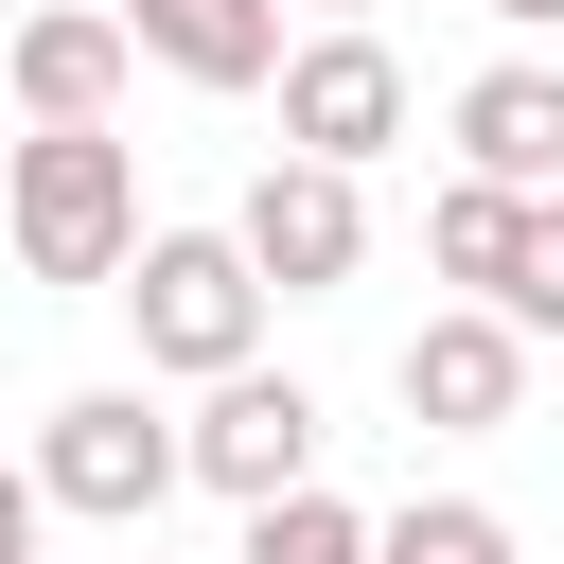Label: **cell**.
I'll use <instances>...</instances> for the list:
<instances>
[{
    "label": "cell",
    "instance_id": "18",
    "mask_svg": "<svg viewBox=\"0 0 564 564\" xmlns=\"http://www.w3.org/2000/svg\"><path fill=\"white\" fill-rule=\"evenodd\" d=\"M123 564H159V546H123Z\"/></svg>",
    "mask_w": 564,
    "mask_h": 564
},
{
    "label": "cell",
    "instance_id": "6",
    "mask_svg": "<svg viewBox=\"0 0 564 564\" xmlns=\"http://www.w3.org/2000/svg\"><path fill=\"white\" fill-rule=\"evenodd\" d=\"M388 141H405V53H388V35H300V53H282V159L370 176Z\"/></svg>",
    "mask_w": 564,
    "mask_h": 564
},
{
    "label": "cell",
    "instance_id": "10",
    "mask_svg": "<svg viewBox=\"0 0 564 564\" xmlns=\"http://www.w3.org/2000/svg\"><path fill=\"white\" fill-rule=\"evenodd\" d=\"M123 35H141V70H176V88H212V106H247V88H282V0H123Z\"/></svg>",
    "mask_w": 564,
    "mask_h": 564
},
{
    "label": "cell",
    "instance_id": "13",
    "mask_svg": "<svg viewBox=\"0 0 564 564\" xmlns=\"http://www.w3.org/2000/svg\"><path fill=\"white\" fill-rule=\"evenodd\" d=\"M388 564H529V546H511V511H476V494H405V511H388Z\"/></svg>",
    "mask_w": 564,
    "mask_h": 564
},
{
    "label": "cell",
    "instance_id": "12",
    "mask_svg": "<svg viewBox=\"0 0 564 564\" xmlns=\"http://www.w3.org/2000/svg\"><path fill=\"white\" fill-rule=\"evenodd\" d=\"M229 564H388V511H352V494H282V511H247Z\"/></svg>",
    "mask_w": 564,
    "mask_h": 564
},
{
    "label": "cell",
    "instance_id": "15",
    "mask_svg": "<svg viewBox=\"0 0 564 564\" xmlns=\"http://www.w3.org/2000/svg\"><path fill=\"white\" fill-rule=\"evenodd\" d=\"M35 546H53V494H35V458H18V476H0V564H35Z\"/></svg>",
    "mask_w": 564,
    "mask_h": 564
},
{
    "label": "cell",
    "instance_id": "16",
    "mask_svg": "<svg viewBox=\"0 0 564 564\" xmlns=\"http://www.w3.org/2000/svg\"><path fill=\"white\" fill-rule=\"evenodd\" d=\"M476 18H494V35H564V0H476Z\"/></svg>",
    "mask_w": 564,
    "mask_h": 564
},
{
    "label": "cell",
    "instance_id": "2",
    "mask_svg": "<svg viewBox=\"0 0 564 564\" xmlns=\"http://www.w3.org/2000/svg\"><path fill=\"white\" fill-rule=\"evenodd\" d=\"M123 335H141V370H176V388L264 370V264H247V229H141Z\"/></svg>",
    "mask_w": 564,
    "mask_h": 564
},
{
    "label": "cell",
    "instance_id": "7",
    "mask_svg": "<svg viewBox=\"0 0 564 564\" xmlns=\"http://www.w3.org/2000/svg\"><path fill=\"white\" fill-rule=\"evenodd\" d=\"M388 388H405V423H441V441H494V423H529V335H511L494 300H441V317L388 352Z\"/></svg>",
    "mask_w": 564,
    "mask_h": 564
},
{
    "label": "cell",
    "instance_id": "8",
    "mask_svg": "<svg viewBox=\"0 0 564 564\" xmlns=\"http://www.w3.org/2000/svg\"><path fill=\"white\" fill-rule=\"evenodd\" d=\"M0 88H18V123H123V88H141L123 0H35L0 35Z\"/></svg>",
    "mask_w": 564,
    "mask_h": 564
},
{
    "label": "cell",
    "instance_id": "9",
    "mask_svg": "<svg viewBox=\"0 0 564 564\" xmlns=\"http://www.w3.org/2000/svg\"><path fill=\"white\" fill-rule=\"evenodd\" d=\"M441 141H458V176H494V194H564V70H546V53H494V70L441 106Z\"/></svg>",
    "mask_w": 564,
    "mask_h": 564
},
{
    "label": "cell",
    "instance_id": "11",
    "mask_svg": "<svg viewBox=\"0 0 564 564\" xmlns=\"http://www.w3.org/2000/svg\"><path fill=\"white\" fill-rule=\"evenodd\" d=\"M511 229H529V194H494V176H441V212H423V264H441L458 300H494V282H511Z\"/></svg>",
    "mask_w": 564,
    "mask_h": 564
},
{
    "label": "cell",
    "instance_id": "17",
    "mask_svg": "<svg viewBox=\"0 0 564 564\" xmlns=\"http://www.w3.org/2000/svg\"><path fill=\"white\" fill-rule=\"evenodd\" d=\"M317 35H370V0H317Z\"/></svg>",
    "mask_w": 564,
    "mask_h": 564
},
{
    "label": "cell",
    "instance_id": "3",
    "mask_svg": "<svg viewBox=\"0 0 564 564\" xmlns=\"http://www.w3.org/2000/svg\"><path fill=\"white\" fill-rule=\"evenodd\" d=\"M35 494H53L70 529L141 546V529H159V494H194V423H176L159 388H70V405L35 423Z\"/></svg>",
    "mask_w": 564,
    "mask_h": 564
},
{
    "label": "cell",
    "instance_id": "14",
    "mask_svg": "<svg viewBox=\"0 0 564 564\" xmlns=\"http://www.w3.org/2000/svg\"><path fill=\"white\" fill-rule=\"evenodd\" d=\"M494 317H511V335H564V194H529V229H511V282H494Z\"/></svg>",
    "mask_w": 564,
    "mask_h": 564
},
{
    "label": "cell",
    "instance_id": "5",
    "mask_svg": "<svg viewBox=\"0 0 564 564\" xmlns=\"http://www.w3.org/2000/svg\"><path fill=\"white\" fill-rule=\"evenodd\" d=\"M194 494H229V511L317 494V388H300V370H229V388H194Z\"/></svg>",
    "mask_w": 564,
    "mask_h": 564
},
{
    "label": "cell",
    "instance_id": "4",
    "mask_svg": "<svg viewBox=\"0 0 564 564\" xmlns=\"http://www.w3.org/2000/svg\"><path fill=\"white\" fill-rule=\"evenodd\" d=\"M229 229H247L264 300H335V282L370 264V176H335V159H264Z\"/></svg>",
    "mask_w": 564,
    "mask_h": 564
},
{
    "label": "cell",
    "instance_id": "1",
    "mask_svg": "<svg viewBox=\"0 0 564 564\" xmlns=\"http://www.w3.org/2000/svg\"><path fill=\"white\" fill-rule=\"evenodd\" d=\"M0 247L18 282H106L141 264V141L123 123H18L0 141Z\"/></svg>",
    "mask_w": 564,
    "mask_h": 564
}]
</instances>
